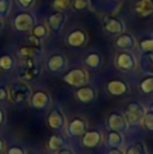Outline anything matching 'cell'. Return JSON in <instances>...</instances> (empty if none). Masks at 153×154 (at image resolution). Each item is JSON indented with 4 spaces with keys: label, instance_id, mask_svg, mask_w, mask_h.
<instances>
[{
    "label": "cell",
    "instance_id": "cell-3",
    "mask_svg": "<svg viewBox=\"0 0 153 154\" xmlns=\"http://www.w3.org/2000/svg\"><path fill=\"white\" fill-rule=\"evenodd\" d=\"M35 24H36V17L34 13L29 11L18 12L12 20V26L18 32H30Z\"/></svg>",
    "mask_w": 153,
    "mask_h": 154
},
{
    "label": "cell",
    "instance_id": "cell-8",
    "mask_svg": "<svg viewBox=\"0 0 153 154\" xmlns=\"http://www.w3.org/2000/svg\"><path fill=\"white\" fill-rule=\"evenodd\" d=\"M47 125L53 131H63L66 128V117L60 107H53L48 112Z\"/></svg>",
    "mask_w": 153,
    "mask_h": 154
},
{
    "label": "cell",
    "instance_id": "cell-40",
    "mask_svg": "<svg viewBox=\"0 0 153 154\" xmlns=\"http://www.w3.org/2000/svg\"><path fill=\"white\" fill-rule=\"evenodd\" d=\"M107 154H124L120 149H110V152Z\"/></svg>",
    "mask_w": 153,
    "mask_h": 154
},
{
    "label": "cell",
    "instance_id": "cell-5",
    "mask_svg": "<svg viewBox=\"0 0 153 154\" xmlns=\"http://www.w3.org/2000/svg\"><path fill=\"white\" fill-rule=\"evenodd\" d=\"M116 67L123 72H133L137 69V58L130 51H119L114 59Z\"/></svg>",
    "mask_w": 153,
    "mask_h": 154
},
{
    "label": "cell",
    "instance_id": "cell-6",
    "mask_svg": "<svg viewBox=\"0 0 153 154\" xmlns=\"http://www.w3.org/2000/svg\"><path fill=\"white\" fill-rule=\"evenodd\" d=\"M63 81L66 84H69L70 87L80 88V87L86 85L88 83L89 77H88V72L86 71V69L73 67V69H70L69 71H66L63 75Z\"/></svg>",
    "mask_w": 153,
    "mask_h": 154
},
{
    "label": "cell",
    "instance_id": "cell-16",
    "mask_svg": "<svg viewBox=\"0 0 153 154\" xmlns=\"http://www.w3.org/2000/svg\"><path fill=\"white\" fill-rule=\"evenodd\" d=\"M137 42L135 36L131 32H122L119 34L116 40H114V46L119 49V51H133L136 47Z\"/></svg>",
    "mask_w": 153,
    "mask_h": 154
},
{
    "label": "cell",
    "instance_id": "cell-43",
    "mask_svg": "<svg viewBox=\"0 0 153 154\" xmlns=\"http://www.w3.org/2000/svg\"><path fill=\"white\" fill-rule=\"evenodd\" d=\"M117 1H125V0H117Z\"/></svg>",
    "mask_w": 153,
    "mask_h": 154
},
{
    "label": "cell",
    "instance_id": "cell-35",
    "mask_svg": "<svg viewBox=\"0 0 153 154\" xmlns=\"http://www.w3.org/2000/svg\"><path fill=\"white\" fill-rule=\"evenodd\" d=\"M35 1H36V0H16L17 5H18L20 8H23V10H29V8H31V7L34 6Z\"/></svg>",
    "mask_w": 153,
    "mask_h": 154
},
{
    "label": "cell",
    "instance_id": "cell-37",
    "mask_svg": "<svg viewBox=\"0 0 153 154\" xmlns=\"http://www.w3.org/2000/svg\"><path fill=\"white\" fill-rule=\"evenodd\" d=\"M6 154H25V150L18 146H12L7 149V153Z\"/></svg>",
    "mask_w": 153,
    "mask_h": 154
},
{
    "label": "cell",
    "instance_id": "cell-22",
    "mask_svg": "<svg viewBox=\"0 0 153 154\" xmlns=\"http://www.w3.org/2000/svg\"><path fill=\"white\" fill-rule=\"evenodd\" d=\"M43 49L42 48H37V47H34V46H30V45H23L18 48V57L20 59H28V58H31V59H37L41 54H42Z\"/></svg>",
    "mask_w": 153,
    "mask_h": 154
},
{
    "label": "cell",
    "instance_id": "cell-24",
    "mask_svg": "<svg viewBox=\"0 0 153 154\" xmlns=\"http://www.w3.org/2000/svg\"><path fill=\"white\" fill-rule=\"evenodd\" d=\"M139 89L143 95H153V75H147L139 84Z\"/></svg>",
    "mask_w": 153,
    "mask_h": 154
},
{
    "label": "cell",
    "instance_id": "cell-7",
    "mask_svg": "<svg viewBox=\"0 0 153 154\" xmlns=\"http://www.w3.org/2000/svg\"><path fill=\"white\" fill-rule=\"evenodd\" d=\"M101 22H102V30L108 36H118L119 34L125 31V24L118 17H114L112 14H106L102 17Z\"/></svg>",
    "mask_w": 153,
    "mask_h": 154
},
{
    "label": "cell",
    "instance_id": "cell-32",
    "mask_svg": "<svg viewBox=\"0 0 153 154\" xmlns=\"http://www.w3.org/2000/svg\"><path fill=\"white\" fill-rule=\"evenodd\" d=\"M12 8V1L11 0H0V18H6Z\"/></svg>",
    "mask_w": 153,
    "mask_h": 154
},
{
    "label": "cell",
    "instance_id": "cell-26",
    "mask_svg": "<svg viewBox=\"0 0 153 154\" xmlns=\"http://www.w3.org/2000/svg\"><path fill=\"white\" fill-rule=\"evenodd\" d=\"M16 65V60L11 54H1L0 55V70L4 72H10L13 70Z\"/></svg>",
    "mask_w": 153,
    "mask_h": 154
},
{
    "label": "cell",
    "instance_id": "cell-2",
    "mask_svg": "<svg viewBox=\"0 0 153 154\" xmlns=\"http://www.w3.org/2000/svg\"><path fill=\"white\" fill-rule=\"evenodd\" d=\"M31 93H33V89L30 88V85L28 83H25L23 81L13 82L8 88V99L13 103L19 105L25 101H29Z\"/></svg>",
    "mask_w": 153,
    "mask_h": 154
},
{
    "label": "cell",
    "instance_id": "cell-14",
    "mask_svg": "<svg viewBox=\"0 0 153 154\" xmlns=\"http://www.w3.org/2000/svg\"><path fill=\"white\" fill-rule=\"evenodd\" d=\"M106 90L112 96H123L130 91V88L125 81L119 78H113L106 83Z\"/></svg>",
    "mask_w": 153,
    "mask_h": 154
},
{
    "label": "cell",
    "instance_id": "cell-27",
    "mask_svg": "<svg viewBox=\"0 0 153 154\" xmlns=\"http://www.w3.org/2000/svg\"><path fill=\"white\" fill-rule=\"evenodd\" d=\"M30 34L34 35L35 37L40 38L41 41H43V40L48 36V34H49V29H48V26H47L45 23H36V24L34 25V28L31 29Z\"/></svg>",
    "mask_w": 153,
    "mask_h": 154
},
{
    "label": "cell",
    "instance_id": "cell-25",
    "mask_svg": "<svg viewBox=\"0 0 153 154\" xmlns=\"http://www.w3.org/2000/svg\"><path fill=\"white\" fill-rule=\"evenodd\" d=\"M47 146H48V148L51 150L57 152V150H60V149H63V148L66 147V141H65V138H63L59 135H52L48 138Z\"/></svg>",
    "mask_w": 153,
    "mask_h": 154
},
{
    "label": "cell",
    "instance_id": "cell-18",
    "mask_svg": "<svg viewBox=\"0 0 153 154\" xmlns=\"http://www.w3.org/2000/svg\"><path fill=\"white\" fill-rule=\"evenodd\" d=\"M102 142V135L99 130H87L82 135V144L87 148H95Z\"/></svg>",
    "mask_w": 153,
    "mask_h": 154
},
{
    "label": "cell",
    "instance_id": "cell-19",
    "mask_svg": "<svg viewBox=\"0 0 153 154\" xmlns=\"http://www.w3.org/2000/svg\"><path fill=\"white\" fill-rule=\"evenodd\" d=\"M134 11L141 18L153 16V0H137L134 5Z\"/></svg>",
    "mask_w": 153,
    "mask_h": 154
},
{
    "label": "cell",
    "instance_id": "cell-10",
    "mask_svg": "<svg viewBox=\"0 0 153 154\" xmlns=\"http://www.w3.org/2000/svg\"><path fill=\"white\" fill-rule=\"evenodd\" d=\"M46 70L51 73H60L67 66V59L61 53H53L46 60Z\"/></svg>",
    "mask_w": 153,
    "mask_h": 154
},
{
    "label": "cell",
    "instance_id": "cell-36",
    "mask_svg": "<svg viewBox=\"0 0 153 154\" xmlns=\"http://www.w3.org/2000/svg\"><path fill=\"white\" fill-rule=\"evenodd\" d=\"M8 100V89L5 85H0V103Z\"/></svg>",
    "mask_w": 153,
    "mask_h": 154
},
{
    "label": "cell",
    "instance_id": "cell-9",
    "mask_svg": "<svg viewBox=\"0 0 153 154\" xmlns=\"http://www.w3.org/2000/svg\"><path fill=\"white\" fill-rule=\"evenodd\" d=\"M29 103L35 109H47L52 105V97L47 90L37 89L31 93Z\"/></svg>",
    "mask_w": 153,
    "mask_h": 154
},
{
    "label": "cell",
    "instance_id": "cell-17",
    "mask_svg": "<svg viewBox=\"0 0 153 154\" xmlns=\"http://www.w3.org/2000/svg\"><path fill=\"white\" fill-rule=\"evenodd\" d=\"M75 96L82 103H90L96 99L98 93H96V89L94 87L86 84V85H82V87L76 89Z\"/></svg>",
    "mask_w": 153,
    "mask_h": 154
},
{
    "label": "cell",
    "instance_id": "cell-15",
    "mask_svg": "<svg viewBox=\"0 0 153 154\" xmlns=\"http://www.w3.org/2000/svg\"><path fill=\"white\" fill-rule=\"evenodd\" d=\"M66 134L70 137H80L88 130V124L86 119L76 117L69 124H66Z\"/></svg>",
    "mask_w": 153,
    "mask_h": 154
},
{
    "label": "cell",
    "instance_id": "cell-31",
    "mask_svg": "<svg viewBox=\"0 0 153 154\" xmlns=\"http://www.w3.org/2000/svg\"><path fill=\"white\" fill-rule=\"evenodd\" d=\"M73 0H53L52 1V8L54 11H60L64 12L65 10L70 8L72 5Z\"/></svg>",
    "mask_w": 153,
    "mask_h": 154
},
{
    "label": "cell",
    "instance_id": "cell-39",
    "mask_svg": "<svg viewBox=\"0 0 153 154\" xmlns=\"http://www.w3.org/2000/svg\"><path fill=\"white\" fill-rule=\"evenodd\" d=\"M5 120H6V114H5V111L0 107V126L5 123Z\"/></svg>",
    "mask_w": 153,
    "mask_h": 154
},
{
    "label": "cell",
    "instance_id": "cell-30",
    "mask_svg": "<svg viewBox=\"0 0 153 154\" xmlns=\"http://www.w3.org/2000/svg\"><path fill=\"white\" fill-rule=\"evenodd\" d=\"M141 125L149 132H153V109L146 111L142 120H141Z\"/></svg>",
    "mask_w": 153,
    "mask_h": 154
},
{
    "label": "cell",
    "instance_id": "cell-21",
    "mask_svg": "<svg viewBox=\"0 0 153 154\" xmlns=\"http://www.w3.org/2000/svg\"><path fill=\"white\" fill-rule=\"evenodd\" d=\"M83 64L90 70H99L104 64V59L99 52H90L84 57Z\"/></svg>",
    "mask_w": 153,
    "mask_h": 154
},
{
    "label": "cell",
    "instance_id": "cell-13",
    "mask_svg": "<svg viewBox=\"0 0 153 154\" xmlns=\"http://www.w3.org/2000/svg\"><path fill=\"white\" fill-rule=\"evenodd\" d=\"M107 126L110 130L118 131V132H125L129 129V124L125 120L124 116L118 112H111L107 117Z\"/></svg>",
    "mask_w": 153,
    "mask_h": 154
},
{
    "label": "cell",
    "instance_id": "cell-28",
    "mask_svg": "<svg viewBox=\"0 0 153 154\" xmlns=\"http://www.w3.org/2000/svg\"><path fill=\"white\" fill-rule=\"evenodd\" d=\"M124 154H148V152L143 142L136 141V142H133L130 146H128Z\"/></svg>",
    "mask_w": 153,
    "mask_h": 154
},
{
    "label": "cell",
    "instance_id": "cell-42",
    "mask_svg": "<svg viewBox=\"0 0 153 154\" xmlns=\"http://www.w3.org/2000/svg\"><path fill=\"white\" fill-rule=\"evenodd\" d=\"M2 26H4V22H2V19L0 18V30L2 29Z\"/></svg>",
    "mask_w": 153,
    "mask_h": 154
},
{
    "label": "cell",
    "instance_id": "cell-34",
    "mask_svg": "<svg viewBox=\"0 0 153 154\" xmlns=\"http://www.w3.org/2000/svg\"><path fill=\"white\" fill-rule=\"evenodd\" d=\"M27 42H28V45H30V46H34V47H37V48H42V41H41L40 38H37V37H35V36L31 35V34L27 37Z\"/></svg>",
    "mask_w": 153,
    "mask_h": 154
},
{
    "label": "cell",
    "instance_id": "cell-29",
    "mask_svg": "<svg viewBox=\"0 0 153 154\" xmlns=\"http://www.w3.org/2000/svg\"><path fill=\"white\" fill-rule=\"evenodd\" d=\"M139 48L142 53L153 52V36H145L139 42Z\"/></svg>",
    "mask_w": 153,
    "mask_h": 154
},
{
    "label": "cell",
    "instance_id": "cell-33",
    "mask_svg": "<svg viewBox=\"0 0 153 154\" xmlns=\"http://www.w3.org/2000/svg\"><path fill=\"white\" fill-rule=\"evenodd\" d=\"M71 7L76 12H82V11H87L90 7V4L89 0H73Z\"/></svg>",
    "mask_w": 153,
    "mask_h": 154
},
{
    "label": "cell",
    "instance_id": "cell-12",
    "mask_svg": "<svg viewBox=\"0 0 153 154\" xmlns=\"http://www.w3.org/2000/svg\"><path fill=\"white\" fill-rule=\"evenodd\" d=\"M66 19H67V16L65 12L54 11L47 17L46 25L48 26L49 31H52L53 34H59L63 30V28L66 23Z\"/></svg>",
    "mask_w": 153,
    "mask_h": 154
},
{
    "label": "cell",
    "instance_id": "cell-11",
    "mask_svg": "<svg viewBox=\"0 0 153 154\" xmlns=\"http://www.w3.org/2000/svg\"><path fill=\"white\" fill-rule=\"evenodd\" d=\"M87 41H88V34L82 28L72 29L65 38L66 45L71 48H81L87 43Z\"/></svg>",
    "mask_w": 153,
    "mask_h": 154
},
{
    "label": "cell",
    "instance_id": "cell-20",
    "mask_svg": "<svg viewBox=\"0 0 153 154\" xmlns=\"http://www.w3.org/2000/svg\"><path fill=\"white\" fill-rule=\"evenodd\" d=\"M106 146L111 149H120L124 144V136L123 132H118V131H113L110 130L106 135Z\"/></svg>",
    "mask_w": 153,
    "mask_h": 154
},
{
    "label": "cell",
    "instance_id": "cell-41",
    "mask_svg": "<svg viewBox=\"0 0 153 154\" xmlns=\"http://www.w3.org/2000/svg\"><path fill=\"white\" fill-rule=\"evenodd\" d=\"M4 147H5V142H4V140L0 137V153L4 150Z\"/></svg>",
    "mask_w": 153,
    "mask_h": 154
},
{
    "label": "cell",
    "instance_id": "cell-44",
    "mask_svg": "<svg viewBox=\"0 0 153 154\" xmlns=\"http://www.w3.org/2000/svg\"><path fill=\"white\" fill-rule=\"evenodd\" d=\"M29 154H34V153H29Z\"/></svg>",
    "mask_w": 153,
    "mask_h": 154
},
{
    "label": "cell",
    "instance_id": "cell-23",
    "mask_svg": "<svg viewBox=\"0 0 153 154\" xmlns=\"http://www.w3.org/2000/svg\"><path fill=\"white\" fill-rule=\"evenodd\" d=\"M137 63L140 64V69L145 75H153V52L142 53Z\"/></svg>",
    "mask_w": 153,
    "mask_h": 154
},
{
    "label": "cell",
    "instance_id": "cell-1",
    "mask_svg": "<svg viewBox=\"0 0 153 154\" xmlns=\"http://www.w3.org/2000/svg\"><path fill=\"white\" fill-rule=\"evenodd\" d=\"M41 72H42V67L36 59H31V58L20 59V64L17 69V73L20 81L25 83L35 82L40 77Z\"/></svg>",
    "mask_w": 153,
    "mask_h": 154
},
{
    "label": "cell",
    "instance_id": "cell-38",
    "mask_svg": "<svg viewBox=\"0 0 153 154\" xmlns=\"http://www.w3.org/2000/svg\"><path fill=\"white\" fill-rule=\"evenodd\" d=\"M55 154H76L72 149H70V148H63V149H60V150H57L55 152Z\"/></svg>",
    "mask_w": 153,
    "mask_h": 154
},
{
    "label": "cell",
    "instance_id": "cell-4",
    "mask_svg": "<svg viewBox=\"0 0 153 154\" xmlns=\"http://www.w3.org/2000/svg\"><path fill=\"white\" fill-rule=\"evenodd\" d=\"M145 113H146V108L143 107L142 103H140L137 101H131L125 106L124 112L122 114L124 116L129 126L130 125L135 126V125L141 124V120H142Z\"/></svg>",
    "mask_w": 153,
    "mask_h": 154
}]
</instances>
